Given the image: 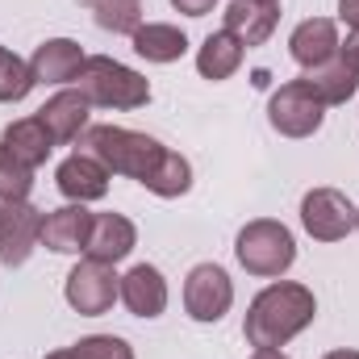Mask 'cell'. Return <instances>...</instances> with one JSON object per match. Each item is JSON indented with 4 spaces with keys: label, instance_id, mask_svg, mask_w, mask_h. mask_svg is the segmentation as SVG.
<instances>
[{
    "label": "cell",
    "instance_id": "cell-1",
    "mask_svg": "<svg viewBox=\"0 0 359 359\" xmlns=\"http://www.w3.org/2000/svg\"><path fill=\"white\" fill-rule=\"evenodd\" d=\"M318 318V301L305 284H292V280H280L268 284L251 309H247V322H243V334L251 347H284L288 339H297L309 322Z\"/></svg>",
    "mask_w": 359,
    "mask_h": 359
},
{
    "label": "cell",
    "instance_id": "cell-2",
    "mask_svg": "<svg viewBox=\"0 0 359 359\" xmlns=\"http://www.w3.org/2000/svg\"><path fill=\"white\" fill-rule=\"evenodd\" d=\"M80 147L109 168V176H130L138 184H147L155 176L163 155H168L163 142H155V138H147L138 130H126V126H88Z\"/></svg>",
    "mask_w": 359,
    "mask_h": 359
},
{
    "label": "cell",
    "instance_id": "cell-3",
    "mask_svg": "<svg viewBox=\"0 0 359 359\" xmlns=\"http://www.w3.org/2000/svg\"><path fill=\"white\" fill-rule=\"evenodd\" d=\"M80 92L88 96V104L100 109H142L151 100V84L147 76H138L134 67L109 59V55H92L80 67Z\"/></svg>",
    "mask_w": 359,
    "mask_h": 359
},
{
    "label": "cell",
    "instance_id": "cell-4",
    "mask_svg": "<svg viewBox=\"0 0 359 359\" xmlns=\"http://www.w3.org/2000/svg\"><path fill=\"white\" fill-rule=\"evenodd\" d=\"M234 255L238 264L251 271V276H284L297 259V243H292V230L284 222H271V217H259V222H247L238 230V243H234Z\"/></svg>",
    "mask_w": 359,
    "mask_h": 359
},
{
    "label": "cell",
    "instance_id": "cell-5",
    "mask_svg": "<svg viewBox=\"0 0 359 359\" xmlns=\"http://www.w3.org/2000/svg\"><path fill=\"white\" fill-rule=\"evenodd\" d=\"M322 117H326V104L313 96V88H309L305 80L280 84V88L271 92V100H268L271 130H280L284 138H309V134H318Z\"/></svg>",
    "mask_w": 359,
    "mask_h": 359
},
{
    "label": "cell",
    "instance_id": "cell-6",
    "mask_svg": "<svg viewBox=\"0 0 359 359\" xmlns=\"http://www.w3.org/2000/svg\"><path fill=\"white\" fill-rule=\"evenodd\" d=\"M67 305L84 318H100L113 309V301L121 297V276L113 271V264L100 259H84L67 271Z\"/></svg>",
    "mask_w": 359,
    "mask_h": 359
},
{
    "label": "cell",
    "instance_id": "cell-7",
    "mask_svg": "<svg viewBox=\"0 0 359 359\" xmlns=\"http://www.w3.org/2000/svg\"><path fill=\"white\" fill-rule=\"evenodd\" d=\"M355 205L347 201V192H339V188H313V192H305V201H301V226H305V234L309 238H318V243H339V238H347L351 230H355Z\"/></svg>",
    "mask_w": 359,
    "mask_h": 359
},
{
    "label": "cell",
    "instance_id": "cell-8",
    "mask_svg": "<svg viewBox=\"0 0 359 359\" xmlns=\"http://www.w3.org/2000/svg\"><path fill=\"white\" fill-rule=\"evenodd\" d=\"M234 305V284L226 268L217 264H196L184 280V309L192 322H222Z\"/></svg>",
    "mask_w": 359,
    "mask_h": 359
},
{
    "label": "cell",
    "instance_id": "cell-9",
    "mask_svg": "<svg viewBox=\"0 0 359 359\" xmlns=\"http://www.w3.org/2000/svg\"><path fill=\"white\" fill-rule=\"evenodd\" d=\"M88 109L92 104L80 88H63L38 109V121L46 126V134L55 138V147H72V142H80L84 130H88Z\"/></svg>",
    "mask_w": 359,
    "mask_h": 359
},
{
    "label": "cell",
    "instance_id": "cell-10",
    "mask_svg": "<svg viewBox=\"0 0 359 359\" xmlns=\"http://www.w3.org/2000/svg\"><path fill=\"white\" fill-rule=\"evenodd\" d=\"M92 217L84 205H63L55 213L42 217V247L55 251V255H76V251H88V238H92Z\"/></svg>",
    "mask_w": 359,
    "mask_h": 359
},
{
    "label": "cell",
    "instance_id": "cell-11",
    "mask_svg": "<svg viewBox=\"0 0 359 359\" xmlns=\"http://www.w3.org/2000/svg\"><path fill=\"white\" fill-rule=\"evenodd\" d=\"M55 184H59V192H63L67 201L88 205V201H100V196L109 192V168H104L100 159H92L88 151H76L72 159L59 163Z\"/></svg>",
    "mask_w": 359,
    "mask_h": 359
},
{
    "label": "cell",
    "instance_id": "cell-12",
    "mask_svg": "<svg viewBox=\"0 0 359 359\" xmlns=\"http://www.w3.org/2000/svg\"><path fill=\"white\" fill-rule=\"evenodd\" d=\"M42 209H34L29 201H13V213L0 230V264L4 268H17L29 259L34 243H42Z\"/></svg>",
    "mask_w": 359,
    "mask_h": 359
},
{
    "label": "cell",
    "instance_id": "cell-13",
    "mask_svg": "<svg viewBox=\"0 0 359 359\" xmlns=\"http://www.w3.org/2000/svg\"><path fill=\"white\" fill-rule=\"evenodd\" d=\"M301 80L313 88V96H318L326 109H330V104H347V100L355 96V88H359V63L339 46L334 59H326L322 67H309Z\"/></svg>",
    "mask_w": 359,
    "mask_h": 359
},
{
    "label": "cell",
    "instance_id": "cell-14",
    "mask_svg": "<svg viewBox=\"0 0 359 359\" xmlns=\"http://www.w3.org/2000/svg\"><path fill=\"white\" fill-rule=\"evenodd\" d=\"M80 67H84V50L72 38H50L29 59L34 84H72V80H80Z\"/></svg>",
    "mask_w": 359,
    "mask_h": 359
},
{
    "label": "cell",
    "instance_id": "cell-15",
    "mask_svg": "<svg viewBox=\"0 0 359 359\" xmlns=\"http://www.w3.org/2000/svg\"><path fill=\"white\" fill-rule=\"evenodd\" d=\"M121 301L134 318H159L168 309V280L151 264H138L121 276Z\"/></svg>",
    "mask_w": 359,
    "mask_h": 359
},
{
    "label": "cell",
    "instance_id": "cell-16",
    "mask_svg": "<svg viewBox=\"0 0 359 359\" xmlns=\"http://www.w3.org/2000/svg\"><path fill=\"white\" fill-rule=\"evenodd\" d=\"M339 29H334V21L330 17H309V21H301L297 29H292V38H288V55L309 72V67H322L326 59H334L339 55Z\"/></svg>",
    "mask_w": 359,
    "mask_h": 359
},
{
    "label": "cell",
    "instance_id": "cell-17",
    "mask_svg": "<svg viewBox=\"0 0 359 359\" xmlns=\"http://www.w3.org/2000/svg\"><path fill=\"white\" fill-rule=\"evenodd\" d=\"M138 243V230L126 213H96L92 217V238H88V259L100 264H121Z\"/></svg>",
    "mask_w": 359,
    "mask_h": 359
},
{
    "label": "cell",
    "instance_id": "cell-18",
    "mask_svg": "<svg viewBox=\"0 0 359 359\" xmlns=\"http://www.w3.org/2000/svg\"><path fill=\"white\" fill-rule=\"evenodd\" d=\"M280 21V4H259V0H230L226 8V34H234L243 46H264Z\"/></svg>",
    "mask_w": 359,
    "mask_h": 359
},
{
    "label": "cell",
    "instance_id": "cell-19",
    "mask_svg": "<svg viewBox=\"0 0 359 359\" xmlns=\"http://www.w3.org/2000/svg\"><path fill=\"white\" fill-rule=\"evenodd\" d=\"M0 147H8L13 159H21L25 168H42V163L50 159V151H55V138L46 134V126H42L38 113H34V117H21V121L4 126Z\"/></svg>",
    "mask_w": 359,
    "mask_h": 359
},
{
    "label": "cell",
    "instance_id": "cell-20",
    "mask_svg": "<svg viewBox=\"0 0 359 359\" xmlns=\"http://www.w3.org/2000/svg\"><path fill=\"white\" fill-rule=\"evenodd\" d=\"M130 38H134V50L147 63H176V59H184V50H188V34L180 25H163V21H147Z\"/></svg>",
    "mask_w": 359,
    "mask_h": 359
},
{
    "label": "cell",
    "instance_id": "cell-21",
    "mask_svg": "<svg viewBox=\"0 0 359 359\" xmlns=\"http://www.w3.org/2000/svg\"><path fill=\"white\" fill-rule=\"evenodd\" d=\"M243 55H247V46H243L234 34L217 29V34H209L205 46L196 50V72H201L205 80H230V76L243 67Z\"/></svg>",
    "mask_w": 359,
    "mask_h": 359
},
{
    "label": "cell",
    "instance_id": "cell-22",
    "mask_svg": "<svg viewBox=\"0 0 359 359\" xmlns=\"http://www.w3.org/2000/svg\"><path fill=\"white\" fill-rule=\"evenodd\" d=\"M84 8L109 34H134L142 25V0H84Z\"/></svg>",
    "mask_w": 359,
    "mask_h": 359
},
{
    "label": "cell",
    "instance_id": "cell-23",
    "mask_svg": "<svg viewBox=\"0 0 359 359\" xmlns=\"http://www.w3.org/2000/svg\"><path fill=\"white\" fill-rule=\"evenodd\" d=\"M142 188H151L155 196H184V192L192 188V168H188V159L176 155V151H168L163 163H159V172L147 180Z\"/></svg>",
    "mask_w": 359,
    "mask_h": 359
},
{
    "label": "cell",
    "instance_id": "cell-24",
    "mask_svg": "<svg viewBox=\"0 0 359 359\" xmlns=\"http://www.w3.org/2000/svg\"><path fill=\"white\" fill-rule=\"evenodd\" d=\"M29 88H34V72H29V63L17 59V55L8 50L4 63H0V104H17V100H25Z\"/></svg>",
    "mask_w": 359,
    "mask_h": 359
},
{
    "label": "cell",
    "instance_id": "cell-25",
    "mask_svg": "<svg viewBox=\"0 0 359 359\" xmlns=\"http://www.w3.org/2000/svg\"><path fill=\"white\" fill-rule=\"evenodd\" d=\"M34 188V168L13 159L8 147H0V201H25Z\"/></svg>",
    "mask_w": 359,
    "mask_h": 359
},
{
    "label": "cell",
    "instance_id": "cell-26",
    "mask_svg": "<svg viewBox=\"0 0 359 359\" xmlns=\"http://www.w3.org/2000/svg\"><path fill=\"white\" fill-rule=\"evenodd\" d=\"M76 351H80L84 359H134L130 343L117 339V334H88V339L76 343Z\"/></svg>",
    "mask_w": 359,
    "mask_h": 359
},
{
    "label": "cell",
    "instance_id": "cell-27",
    "mask_svg": "<svg viewBox=\"0 0 359 359\" xmlns=\"http://www.w3.org/2000/svg\"><path fill=\"white\" fill-rule=\"evenodd\" d=\"M172 4H176V13H184V17H205V13H213L217 0H172Z\"/></svg>",
    "mask_w": 359,
    "mask_h": 359
},
{
    "label": "cell",
    "instance_id": "cell-28",
    "mask_svg": "<svg viewBox=\"0 0 359 359\" xmlns=\"http://www.w3.org/2000/svg\"><path fill=\"white\" fill-rule=\"evenodd\" d=\"M339 17L347 21L351 34H359V0H339Z\"/></svg>",
    "mask_w": 359,
    "mask_h": 359
},
{
    "label": "cell",
    "instance_id": "cell-29",
    "mask_svg": "<svg viewBox=\"0 0 359 359\" xmlns=\"http://www.w3.org/2000/svg\"><path fill=\"white\" fill-rule=\"evenodd\" d=\"M251 359H288V355H284L280 347H255V355Z\"/></svg>",
    "mask_w": 359,
    "mask_h": 359
},
{
    "label": "cell",
    "instance_id": "cell-30",
    "mask_svg": "<svg viewBox=\"0 0 359 359\" xmlns=\"http://www.w3.org/2000/svg\"><path fill=\"white\" fill-rule=\"evenodd\" d=\"M46 359H84V355H80L76 347H63V351H50V355H46Z\"/></svg>",
    "mask_w": 359,
    "mask_h": 359
},
{
    "label": "cell",
    "instance_id": "cell-31",
    "mask_svg": "<svg viewBox=\"0 0 359 359\" xmlns=\"http://www.w3.org/2000/svg\"><path fill=\"white\" fill-rule=\"evenodd\" d=\"M343 50H347V55L359 63V34H351V38H347V46H343Z\"/></svg>",
    "mask_w": 359,
    "mask_h": 359
},
{
    "label": "cell",
    "instance_id": "cell-32",
    "mask_svg": "<svg viewBox=\"0 0 359 359\" xmlns=\"http://www.w3.org/2000/svg\"><path fill=\"white\" fill-rule=\"evenodd\" d=\"M8 213H13V201H0V230H4V222H8Z\"/></svg>",
    "mask_w": 359,
    "mask_h": 359
},
{
    "label": "cell",
    "instance_id": "cell-33",
    "mask_svg": "<svg viewBox=\"0 0 359 359\" xmlns=\"http://www.w3.org/2000/svg\"><path fill=\"white\" fill-rule=\"evenodd\" d=\"M322 359H359V351H330V355H322Z\"/></svg>",
    "mask_w": 359,
    "mask_h": 359
},
{
    "label": "cell",
    "instance_id": "cell-34",
    "mask_svg": "<svg viewBox=\"0 0 359 359\" xmlns=\"http://www.w3.org/2000/svg\"><path fill=\"white\" fill-rule=\"evenodd\" d=\"M4 55H8V50H4V46H0V63H4Z\"/></svg>",
    "mask_w": 359,
    "mask_h": 359
},
{
    "label": "cell",
    "instance_id": "cell-35",
    "mask_svg": "<svg viewBox=\"0 0 359 359\" xmlns=\"http://www.w3.org/2000/svg\"><path fill=\"white\" fill-rule=\"evenodd\" d=\"M259 4H280V0H259Z\"/></svg>",
    "mask_w": 359,
    "mask_h": 359
},
{
    "label": "cell",
    "instance_id": "cell-36",
    "mask_svg": "<svg viewBox=\"0 0 359 359\" xmlns=\"http://www.w3.org/2000/svg\"><path fill=\"white\" fill-rule=\"evenodd\" d=\"M355 230H359V213H355Z\"/></svg>",
    "mask_w": 359,
    "mask_h": 359
}]
</instances>
